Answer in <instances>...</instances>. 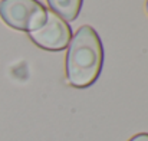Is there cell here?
I'll return each mask as SVG.
<instances>
[{
	"mask_svg": "<svg viewBox=\"0 0 148 141\" xmlns=\"http://www.w3.org/2000/svg\"><path fill=\"white\" fill-rule=\"evenodd\" d=\"M103 63L99 35L91 26H82L72 36L66 53V81L75 88H88L98 79Z\"/></svg>",
	"mask_w": 148,
	"mask_h": 141,
	"instance_id": "1",
	"label": "cell"
},
{
	"mask_svg": "<svg viewBox=\"0 0 148 141\" xmlns=\"http://www.w3.org/2000/svg\"><path fill=\"white\" fill-rule=\"evenodd\" d=\"M46 7L38 0H0L1 20L22 32H33L45 25Z\"/></svg>",
	"mask_w": 148,
	"mask_h": 141,
	"instance_id": "2",
	"label": "cell"
},
{
	"mask_svg": "<svg viewBox=\"0 0 148 141\" xmlns=\"http://www.w3.org/2000/svg\"><path fill=\"white\" fill-rule=\"evenodd\" d=\"M29 38L42 49L58 52L68 47L72 39V30L68 22H65L56 13L48 12L45 25L33 32H29Z\"/></svg>",
	"mask_w": 148,
	"mask_h": 141,
	"instance_id": "3",
	"label": "cell"
},
{
	"mask_svg": "<svg viewBox=\"0 0 148 141\" xmlns=\"http://www.w3.org/2000/svg\"><path fill=\"white\" fill-rule=\"evenodd\" d=\"M84 0H48L53 13L62 17L65 22H72L78 17Z\"/></svg>",
	"mask_w": 148,
	"mask_h": 141,
	"instance_id": "4",
	"label": "cell"
},
{
	"mask_svg": "<svg viewBox=\"0 0 148 141\" xmlns=\"http://www.w3.org/2000/svg\"><path fill=\"white\" fill-rule=\"evenodd\" d=\"M130 141H148V134L145 133H143V134H138V135H135V137H132Z\"/></svg>",
	"mask_w": 148,
	"mask_h": 141,
	"instance_id": "5",
	"label": "cell"
},
{
	"mask_svg": "<svg viewBox=\"0 0 148 141\" xmlns=\"http://www.w3.org/2000/svg\"><path fill=\"white\" fill-rule=\"evenodd\" d=\"M145 10H147V13H148V0H147V4H145Z\"/></svg>",
	"mask_w": 148,
	"mask_h": 141,
	"instance_id": "6",
	"label": "cell"
}]
</instances>
